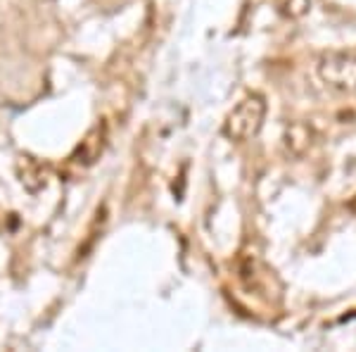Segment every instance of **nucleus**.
<instances>
[{
	"mask_svg": "<svg viewBox=\"0 0 356 352\" xmlns=\"http://www.w3.org/2000/svg\"><path fill=\"white\" fill-rule=\"evenodd\" d=\"M266 117V100L259 93H250L238 102L223 124V134L231 141H250L261 131Z\"/></svg>",
	"mask_w": 356,
	"mask_h": 352,
	"instance_id": "obj_1",
	"label": "nucleus"
},
{
	"mask_svg": "<svg viewBox=\"0 0 356 352\" xmlns=\"http://www.w3.org/2000/svg\"><path fill=\"white\" fill-rule=\"evenodd\" d=\"M318 77L337 93H356V55L328 53L318 62Z\"/></svg>",
	"mask_w": 356,
	"mask_h": 352,
	"instance_id": "obj_2",
	"label": "nucleus"
},
{
	"mask_svg": "<svg viewBox=\"0 0 356 352\" xmlns=\"http://www.w3.org/2000/svg\"><path fill=\"white\" fill-rule=\"evenodd\" d=\"M280 10L288 17H302L309 10V0H280Z\"/></svg>",
	"mask_w": 356,
	"mask_h": 352,
	"instance_id": "obj_3",
	"label": "nucleus"
}]
</instances>
